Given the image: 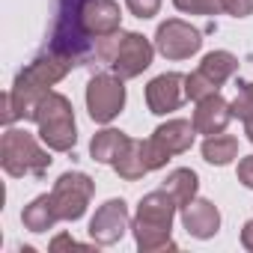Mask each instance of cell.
<instances>
[{
  "label": "cell",
  "instance_id": "cell-8",
  "mask_svg": "<svg viewBox=\"0 0 253 253\" xmlns=\"http://www.w3.org/2000/svg\"><path fill=\"white\" fill-rule=\"evenodd\" d=\"M75 12H78V24L81 30L95 42L116 36L122 30V12L116 0H75Z\"/></svg>",
  "mask_w": 253,
  "mask_h": 253
},
{
  "label": "cell",
  "instance_id": "cell-4",
  "mask_svg": "<svg viewBox=\"0 0 253 253\" xmlns=\"http://www.w3.org/2000/svg\"><path fill=\"white\" fill-rule=\"evenodd\" d=\"M33 122L39 125V140L51 152H72L78 143V125H75V107L63 92H48L36 113Z\"/></svg>",
  "mask_w": 253,
  "mask_h": 253
},
{
  "label": "cell",
  "instance_id": "cell-24",
  "mask_svg": "<svg viewBox=\"0 0 253 253\" xmlns=\"http://www.w3.org/2000/svg\"><path fill=\"white\" fill-rule=\"evenodd\" d=\"M125 6H128V12L140 21L146 18H155L161 12V0H125Z\"/></svg>",
  "mask_w": 253,
  "mask_h": 253
},
{
  "label": "cell",
  "instance_id": "cell-14",
  "mask_svg": "<svg viewBox=\"0 0 253 253\" xmlns=\"http://www.w3.org/2000/svg\"><path fill=\"white\" fill-rule=\"evenodd\" d=\"M182 226L188 229V235H194L200 241L214 238L220 229V211L211 200L194 197L188 206H182Z\"/></svg>",
  "mask_w": 253,
  "mask_h": 253
},
{
  "label": "cell",
  "instance_id": "cell-12",
  "mask_svg": "<svg viewBox=\"0 0 253 253\" xmlns=\"http://www.w3.org/2000/svg\"><path fill=\"white\" fill-rule=\"evenodd\" d=\"M185 75L179 72H164L146 84V107L155 116H167L185 104Z\"/></svg>",
  "mask_w": 253,
  "mask_h": 253
},
{
  "label": "cell",
  "instance_id": "cell-23",
  "mask_svg": "<svg viewBox=\"0 0 253 253\" xmlns=\"http://www.w3.org/2000/svg\"><path fill=\"white\" fill-rule=\"evenodd\" d=\"M173 6L185 15H220L223 0H173Z\"/></svg>",
  "mask_w": 253,
  "mask_h": 253
},
{
  "label": "cell",
  "instance_id": "cell-11",
  "mask_svg": "<svg viewBox=\"0 0 253 253\" xmlns=\"http://www.w3.org/2000/svg\"><path fill=\"white\" fill-rule=\"evenodd\" d=\"M131 229V214H128V206L125 200H107L95 209L92 220H89V238L92 244H101V247H110L116 244L125 232Z\"/></svg>",
  "mask_w": 253,
  "mask_h": 253
},
{
  "label": "cell",
  "instance_id": "cell-28",
  "mask_svg": "<svg viewBox=\"0 0 253 253\" xmlns=\"http://www.w3.org/2000/svg\"><path fill=\"white\" fill-rule=\"evenodd\" d=\"M63 247H81V244H78L72 235H66V232H63V235H57V238L51 241V250H63Z\"/></svg>",
  "mask_w": 253,
  "mask_h": 253
},
{
  "label": "cell",
  "instance_id": "cell-13",
  "mask_svg": "<svg viewBox=\"0 0 253 253\" xmlns=\"http://www.w3.org/2000/svg\"><path fill=\"white\" fill-rule=\"evenodd\" d=\"M229 119H232V101H226L220 92H211V95H206V98L197 101L191 122H194L197 134L211 137V134H223L226 131Z\"/></svg>",
  "mask_w": 253,
  "mask_h": 253
},
{
  "label": "cell",
  "instance_id": "cell-19",
  "mask_svg": "<svg viewBox=\"0 0 253 253\" xmlns=\"http://www.w3.org/2000/svg\"><path fill=\"white\" fill-rule=\"evenodd\" d=\"M173 200H176V206L182 209V206H188L194 197H197V191H200V176L191 170V167H179V170H173L167 179H164V185H161Z\"/></svg>",
  "mask_w": 253,
  "mask_h": 253
},
{
  "label": "cell",
  "instance_id": "cell-3",
  "mask_svg": "<svg viewBox=\"0 0 253 253\" xmlns=\"http://www.w3.org/2000/svg\"><path fill=\"white\" fill-rule=\"evenodd\" d=\"M51 149L42 146V140H36L30 131L24 128H9L3 131V140H0V167H3L6 176L12 179H42L51 167Z\"/></svg>",
  "mask_w": 253,
  "mask_h": 253
},
{
  "label": "cell",
  "instance_id": "cell-15",
  "mask_svg": "<svg viewBox=\"0 0 253 253\" xmlns=\"http://www.w3.org/2000/svg\"><path fill=\"white\" fill-rule=\"evenodd\" d=\"M194 137H197V128H194V122H188V119H167V122H161L158 128L152 131V140L170 158L188 152L194 146Z\"/></svg>",
  "mask_w": 253,
  "mask_h": 253
},
{
  "label": "cell",
  "instance_id": "cell-1",
  "mask_svg": "<svg viewBox=\"0 0 253 253\" xmlns=\"http://www.w3.org/2000/svg\"><path fill=\"white\" fill-rule=\"evenodd\" d=\"M75 66H78V63H75L72 57H66V54H60V51H51V48H48L45 54H39L36 60H30V63L18 72L12 89L3 95V122L12 125L15 119H33L39 101H42V98L51 92V86L60 84Z\"/></svg>",
  "mask_w": 253,
  "mask_h": 253
},
{
  "label": "cell",
  "instance_id": "cell-9",
  "mask_svg": "<svg viewBox=\"0 0 253 253\" xmlns=\"http://www.w3.org/2000/svg\"><path fill=\"white\" fill-rule=\"evenodd\" d=\"M167 161H170V155H167L152 137H146V140H134V137H131L128 149L116 158L113 170H116V176L125 179V182H137V179H143L146 173L167 167Z\"/></svg>",
  "mask_w": 253,
  "mask_h": 253
},
{
  "label": "cell",
  "instance_id": "cell-22",
  "mask_svg": "<svg viewBox=\"0 0 253 253\" xmlns=\"http://www.w3.org/2000/svg\"><path fill=\"white\" fill-rule=\"evenodd\" d=\"M211 92H220L200 69L197 72H191V75H185V95L191 98V101H200V98H206V95H211Z\"/></svg>",
  "mask_w": 253,
  "mask_h": 253
},
{
  "label": "cell",
  "instance_id": "cell-16",
  "mask_svg": "<svg viewBox=\"0 0 253 253\" xmlns=\"http://www.w3.org/2000/svg\"><path fill=\"white\" fill-rule=\"evenodd\" d=\"M128 143H131V137L125 134V131H119V128H101V131H95L92 140H89V155H92V161L113 167L116 158L128 149Z\"/></svg>",
  "mask_w": 253,
  "mask_h": 253
},
{
  "label": "cell",
  "instance_id": "cell-6",
  "mask_svg": "<svg viewBox=\"0 0 253 253\" xmlns=\"http://www.w3.org/2000/svg\"><path fill=\"white\" fill-rule=\"evenodd\" d=\"M125 107V84L119 75H95L86 84V113L95 125H110Z\"/></svg>",
  "mask_w": 253,
  "mask_h": 253
},
{
  "label": "cell",
  "instance_id": "cell-10",
  "mask_svg": "<svg viewBox=\"0 0 253 253\" xmlns=\"http://www.w3.org/2000/svg\"><path fill=\"white\" fill-rule=\"evenodd\" d=\"M200 48H203V33L182 18H167L155 30V51L167 60H191Z\"/></svg>",
  "mask_w": 253,
  "mask_h": 253
},
{
  "label": "cell",
  "instance_id": "cell-27",
  "mask_svg": "<svg viewBox=\"0 0 253 253\" xmlns=\"http://www.w3.org/2000/svg\"><path fill=\"white\" fill-rule=\"evenodd\" d=\"M241 247L253 253V220H247V223L241 226Z\"/></svg>",
  "mask_w": 253,
  "mask_h": 253
},
{
  "label": "cell",
  "instance_id": "cell-7",
  "mask_svg": "<svg viewBox=\"0 0 253 253\" xmlns=\"http://www.w3.org/2000/svg\"><path fill=\"white\" fill-rule=\"evenodd\" d=\"M92 194H95V182L86 173H81V170L63 173L54 182V191H51L60 220H81L86 214V206H89Z\"/></svg>",
  "mask_w": 253,
  "mask_h": 253
},
{
  "label": "cell",
  "instance_id": "cell-17",
  "mask_svg": "<svg viewBox=\"0 0 253 253\" xmlns=\"http://www.w3.org/2000/svg\"><path fill=\"white\" fill-rule=\"evenodd\" d=\"M57 220H60V214H57V206H54V197H51V194L36 197V200H33L30 206H24V211H21V223H24V229H30V232H48V229L57 226Z\"/></svg>",
  "mask_w": 253,
  "mask_h": 253
},
{
  "label": "cell",
  "instance_id": "cell-25",
  "mask_svg": "<svg viewBox=\"0 0 253 253\" xmlns=\"http://www.w3.org/2000/svg\"><path fill=\"white\" fill-rule=\"evenodd\" d=\"M223 12L232 18H247L253 15V0H223Z\"/></svg>",
  "mask_w": 253,
  "mask_h": 253
},
{
  "label": "cell",
  "instance_id": "cell-20",
  "mask_svg": "<svg viewBox=\"0 0 253 253\" xmlns=\"http://www.w3.org/2000/svg\"><path fill=\"white\" fill-rule=\"evenodd\" d=\"M203 161L214 164V167H226L238 158V137L232 134H211L203 140Z\"/></svg>",
  "mask_w": 253,
  "mask_h": 253
},
{
  "label": "cell",
  "instance_id": "cell-18",
  "mask_svg": "<svg viewBox=\"0 0 253 253\" xmlns=\"http://www.w3.org/2000/svg\"><path fill=\"white\" fill-rule=\"evenodd\" d=\"M200 72L220 89V86L238 72V57L229 54V51H209V54L200 60Z\"/></svg>",
  "mask_w": 253,
  "mask_h": 253
},
{
  "label": "cell",
  "instance_id": "cell-21",
  "mask_svg": "<svg viewBox=\"0 0 253 253\" xmlns=\"http://www.w3.org/2000/svg\"><path fill=\"white\" fill-rule=\"evenodd\" d=\"M235 86H238V92L232 98V116L247 125V122H253V84L250 81H238Z\"/></svg>",
  "mask_w": 253,
  "mask_h": 253
},
{
  "label": "cell",
  "instance_id": "cell-29",
  "mask_svg": "<svg viewBox=\"0 0 253 253\" xmlns=\"http://www.w3.org/2000/svg\"><path fill=\"white\" fill-rule=\"evenodd\" d=\"M244 134H247V140L253 143V122H247V125H244Z\"/></svg>",
  "mask_w": 253,
  "mask_h": 253
},
{
  "label": "cell",
  "instance_id": "cell-26",
  "mask_svg": "<svg viewBox=\"0 0 253 253\" xmlns=\"http://www.w3.org/2000/svg\"><path fill=\"white\" fill-rule=\"evenodd\" d=\"M238 182L253 191V155H247V158L238 161Z\"/></svg>",
  "mask_w": 253,
  "mask_h": 253
},
{
  "label": "cell",
  "instance_id": "cell-5",
  "mask_svg": "<svg viewBox=\"0 0 253 253\" xmlns=\"http://www.w3.org/2000/svg\"><path fill=\"white\" fill-rule=\"evenodd\" d=\"M152 57H155V45L143 33H134V30L122 33L119 30L113 36L110 54H107V66L122 81H131V78H140L152 66Z\"/></svg>",
  "mask_w": 253,
  "mask_h": 253
},
{
  "label": "cell",
  "instance_id": "cell-2",
  "mask_svg": "<svg viewBox=\"0 0 253 253\" xmlns=\"http://www.w3.org/2000/svg\"><path fill=\"white\" fill-rule=\"evenodd\" d=\"M176 200L158 188L152 194H146L134 211L131 220V232H134V244L143 253H158V250H176L173 241V217H176Z\"/></svg>",
  "mask_w": 253,
  "mask_h": 253
}]
</instances>
